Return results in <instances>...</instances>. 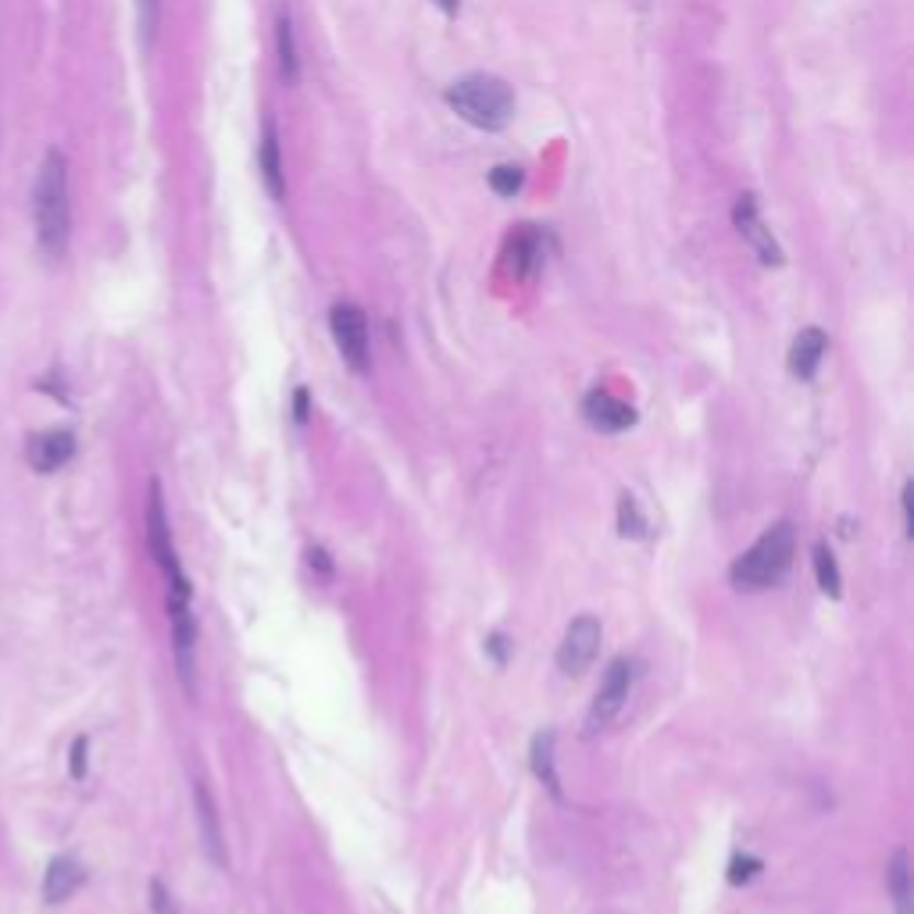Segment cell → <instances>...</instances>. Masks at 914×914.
<instances>
[{
	"instance_id": "obj_18",
	"label": "cell",
	"mask_w": 914,
	"mask_h": 914,
	"mask_svg": "<svg viewBox=\"0 0 914 914\" xmlns=\"http://www.w3.org/2000/svg\"><path fill=\"white\" fill-rule=\"evenodd\" d=\"M276 39H279V72L286 83H297V72H300V58H297V39H293V22L290 15H279V25H276Z\"/></svg>"
},
{
	"instance_id": "obj_21",
	"label": "cell",
	"mask_w": 914,
	"mask_h": 914,
	"mask_svg": "<svg viewBox=\"0 0 914 914\" xmlns=\"http://www.w3.org/2000/svg\"><path fill=\"white\" fill-rule=\"evenodd\" d=\"M522 183H525V172L518 165H500L489 172V186H494V194H500V197H514L518 189H522Z\"/></svg>"
},
{
	"instance_id": "obj_25",
	"label": "cell",
	"mask_w": 914,
	"mask_h": 914,
	"mask_svg": "<svg viewBox=\"0 0 914 914\" xmlns=\"http://www.w3.org/2000/svg\"><path fill=\"white\" fill-rule=\"evenodd\" d=\"M150 893H154V911H158V914H175V907L169 904V893H165V886H161V882H154V886H150Z\"/></svg>"
},
{
	"instance_id": "obj_3",
	"label": "cell",
	"mask_w": 914,
	"mask_h": 914,
	"mask_svg": "<svg viewBox=\"0 0 914 914\" xmlns=\"http://www.w3.org/2000/svg\"><path fill=\"white\" fill-rule=\"evenodd\" d=\"M447 104L475 129L497 132L514 118V93L511 86L497 76L475 72L458 79L454 86H447Z\"/></svg>"
},
{
	"instance_id": "obj_10",
	"label": "cell",
	"mask_w": 914,
	"mask_h": 914,
	"mask_svg": "<svg viewBox=\"0 0 914 914\" xmlns=\"http://www.w3.org/2000/svg\"><path fill=\"white\" fill-rule=\"evenodd\" d=\"M72 458H76V436L65 429L39 432L30 440V447H25V461L33 465V472H58Z\"/></svg>"
},
{
	"instance_id": "obj_23",
	"label": "cell",
	"mask_w": 914,
	"mask_h": 914,
	"mask_svg": "<svg viewBox=\"0 0 914 914\" xmlns=\"http://www.w3.org/2000/svg\"><path fill=\"white\" fill-rule=\"evenodd\" d=\"M757 871H761V861H757V857H736L732 868H729V882H736V886H740V882H750V879L757 876Z\"/></svg>"
},
{
	"instance_id": "obj_27",
	"label": "cell",
	"mask_w": 914,
	"mask_h": 914,
	"mask_svg": "<svg viewBox=\"0 0 914 914\" xmlns=\"http://www.w3.org/2000/svg\"><path fill=\"white\" fill-rule=\"evenodd\" d=\"M486 647L497 653V661H500V664L508 661V639H504L500 633H494V636H489V639H486Z\"/></svg>"
},
{
	"instance_id": "obj_26",
	"label": "cell",
	"mask_w": 914,
	"mask_h": 914,
	"mask_svg": "<svg viewBox=\"0 0 914 914\" xmlns=\"http://www.w3.org/2000/svg\"><path fill=\"white\" fill-rule=\"evenodd\" d=\"M293 415H297L300 426L308 421V390H304V386H300V390L293 393Z\"/></svg>"
},
{
	"instance_id": "obj_11",
	"label": "cell",
	"mask_w": 914,
	"mask_h": 914,
	"mask_svg": "<svg viewBox=\"0 0 914 914\" xmlns=\"http://www.w3.org/2000/svg\"><path fill=\"white\" fill-rule=\"evenodd\" d=\"M194 803H197V829H200V847L211 857V865L225 868V840H222V822H218V808L208 783H194Z\"/></svg>"
},
{
	"instance_id": "obj_17",
	"label": "cell",
	"mask_w": 914,
	"mask_h": 914,
	"mask_svg": "<svg viewBox=\"0 0 914 914\" xmlns=\"http://www.w3.org/2000/svg\"><path fill=\"white\" fill-rule=\"evenodd\" d=\"M540 236L536 233H529V229H522V233H514L511 243H508V262H511V271L514 276H532L540 265Z\"/></svg>"
},
{
	"instance_id": "obj_24",
	"label": "cell",
	"mask_w": 914,
	"mask_h": 914,
	"mask_svg": "<svg viewBox=\"0 0 914 914\" xmlns=\"http://www.w3.org/2000/svg\"><path fill=\"white\" fill-rule=\"evenodd\" d=\"M86 747H90L86 736H79L76 747H72V761H68V768H72L76 779H83V775H86Z\"/></svg>"
},
{
	"instance_id": "obj_29",
	"label": "cell",
	"mask_w": 914,
	"mask_h": 914,
	"mask_svg": "<svg viewBox=\"0 0 914 914\" xmlns=\"http://www.w3.org/2000/svg\"><path fill=\"white\" fill-rule=\"evenodd\" d=\"M436 4H440V8L447 11V15H454V11H458V4H461V0H436Z\"/></svg>"
},
{
	"instance_id": "obj_14",
	"label": "cell",
	"mask_w": 914,
	"mask_h": 914,
	"mask_svg": "<svg viewBox=\"0 0 914 914\" xmlns=\"http://www.w3.org/2000/svg\"><path fill=\"white\" fill-rule=\"evenodd\" d=\"M83 882V868H79L72 857H54L50 868L44 871V900L50 904H61L65 896H72Z\"/></svg>"
},
{
	"instance_id": "obj_12",
	"label": "cell",
	"mask_w": 914,
	"mask_h": 914,
	"mask_svg": "<svg viewBox=\"0 0 914 914\" xmlns=\"http://www.w3.org/2000/svg\"><path fill=\"white\" fill-rule=\"evenodd\" d=\"M825 347H829V336L818 329V325H808V329H800V336L794 339V347H789V372L803 383H811L818 365L825 358Z\"/></svg>"
},
{
	"instance_id": "obj_19",
	"label": "cell",
	"mask_w": 914,
	"mask_h": 914,
	"mask_svg": "<svg viewBox=\"0 0 914 914\" xmlns=\"http://www.w3.org/2000/svg\"><path fill=\"white\" fill-rule=\"evenodd\" d=\"M814 576H818V586H822L829 597H840L843 576L836 568V557H832V551H829V543H818L814 547Z\"/></svg>"
},
{
	"instance_id": "obj_2",
	"label": "cell",
	"mask_w": 914,
	"mask_h": 914,
	"mask_svg": "<svg viewBox=\"0 0 914 914\" xmlns=\"http://www.w3.org/2000/svg\"><path fill=\"white\" fill-rule=\"evenodd\" d=\"M797 554V532L789 522H775L772 529L761 532V540L750 551H743L729 568V579L736 590L757 593L779 582Z\"/></svg>"
},
{
	"instance_id": "obj_20",
	"label": "cell",
	"mask_w": 914,
	"mask_h": 914,
	"mask_svg": "<svg viewBox=\"0 0 914 914\" xmlns=\"http://www.w3.org/2000/svg\"><path fill=\"white\" fill-rule=\"evenodd\" d=\"M618 529H622V536H633V540L647 536V522H644V514H639L636 500L629 494L618 500Z\"/></svg>"
},
{
	"instance_id": "obj_22",
	"label": "cell",
	"mask_w": 914,
	"mask_h": 914,
	"mask_svg": "<svg viewBox=\"0 0 914 914\" xmlns=\"http://www.w3.org/2000/svg\"><path fill=\"white\" fill-rule=\"evenodd\" d=\"M136 19H140V39L143 47L154 44L158 19H161V0H136Z\"/></svg>"
},
{
	"instance_id": "obj_9",
	"label": "cell",
	"mask_w": 914,
	"mask_h": 914,
	"mask_svg": "<svg viewBox=\"0 0 914 914\" xmlns=\"http://www.w3.org/2000/svg\"><path fill=\"white\" fill-rule=\"evenodd\" d=\"M582 418L590 421L597 432H625L636 426V407L611 397L608 390H593V393H586V401H582Z\"/></svg>"
},
{
	"instance_id": "obj_1",
	"label": "cell",
	"mask_w": 914,
	"mask_h": 914,
	"mask_svg": "<svg viewBox=\"0 0 914 914\" xmlns=\"http://www.w3.org/2000/svg\"><path fill=\"white\" fill-rule=\"evenodd\" d=\"M33 225L36 243L50 262H61L72 236V208H68V161L58 147H50L39 161L33 186Z\"/></svg>"
},
{
	"instance_id": "obj_4",
	"label": "cell",
	"mask_w": 914,
	"mask_h": 914,
	"mask_svg": "<svg viewBox=\"0 0 914 914\" xmlns=\"http://www.w3.org/2000/svg\"><path fill=\"white\" fill-rule=\"evenodd\" d=\"M633 682H636V664L633 661H611L604 682H600L597 697L590 704V711H586V732L597 736L615 726V718L622 715V707L629 704V693H633Z\"/></svg>"
},
{
	"instance_id": "obj_16",
	"label": "cell",
	"mask_w": 914,
	"mask_h": 914,
	"mask_svg": "<svg viewBox=\"0 0 914 914\" xmlns=\"http://www.w3.org/2000/svg\"><path fill=\"white\" fill-rule=\"evenodd\" d=\"M529 765H532V775L562 800V779H557V761H554V732H536V740H532V750H529Z\"/></svg>"
},
{
	"instance_id": "obj_7",
	"label": "cell",
	"mask_w": 914,
	"mask_h": 914,
	"mask_svg": "<svg viewBox=\"0 0 914 914\" xmlns=\"http://www.w3.org/2000/svg\"><path fill=\"white\" fill-rule=\"evenodd\" d=\"M600 636H604L600 622L593 615H579L565 629L562 647H557V668H562L565 675H582L586 668L593 664V658H597Z\"/></svg>"
},
{
	"instance_id": "obj_13",
	"label": "cell",
	"mask_w": 914,
	"mask_h": 914,
	"mask_svg": "<svg viewBox=\"0 0 914 914\" xmlns=\"http://www.w3.org/2000/svg\"><path fill=\"white\" fill-rule=\"evenodd\" d=\"M257 169H262V180L271 200H282L286 197V172H282V158H279V136L276 126H271V118H265V129H262V143H257Z\"/></svg>"
},
{
	"instance_id": "obj_28",
	"label": "cell",
	"mask_w": 914,
	"mask_h": 914,
	"mask_svg": "<svg viewBox=\"0 0 914 914\" xmlns=\"http://www.w3.org/2000/svg\"><path fill=\"white\" fill-rule=\"evenodd\" d=\"M911 497H914V486L907 483V486H904V497H900V500H904V532H907V536L914 532V529H911Z\"/></svg>"
},
{
	"instance_id": "obj_6",
	"label": "cell",
	"mask_w": 914,
	"mask_h": 914,
	"mask_svg": "<svg viewBox=\"0 0 914 914\" xmlns=\"http://www.w3.org/2000/svg\"><path fill=\"white\" fill-rule=\"evenodd\" d=\"M329 325H333V339L344 361L354 368L358 375L368 372V319L361 308L354 304H336L329 311Z\"/></svg>"
},
{
	"instance_id": "obj_5",
	"label": "cell",
	"mask_w": 914,
	"mask_h": 914,
	"mask_svg": "<svg viewBox=\"0 0 914 914\" xmlns=\"http://www.w3.org/2000/svg\"><path fill=\"white\" fill-rule=\"evenodd\" d=\"M147 543H150V554H154V562L161 565V571H165L169 590H172V586H186L189 579L183 576L180 554H175L172 529H169V518H165V500H161L158 479L150 483V500H147Z\"/></svg>"
},
{
	"instance_id": "obj_8",
	"label": "cell",
	"mask_w": 914,
	"mask_h": 914,
	"mask_svg": "<svg viewBox=\"0 0 914 914\" xmlns=\"http://www.w3.org/2000/svg\"><path fill=\"white\" fill-rule=\"evenodd\" d=\"M732 222H736V229H740V236L750 243V247L757 251L761 265H783V251H779V243H775L772 229H765V222H761L757 204H754V197H750V194H743L740 200H736V208H732Z\"/></svg>"
},
{
	"instance_id": "obj_15",
	"label": "cell",
	"mask_w": 914,
	"mask_h": 914,
	"mask_svg": "<svg viewBox=\"0 0 914 914\" xmlns=\"http://www.w3.org/2000/svg\"><path fill=\"white\" fill-rule=\"evenodd\" d=\"M886 893L893 900L896 914H911V857L904 847H896L886 865Z\"/></svg>"
}]
</instances>
